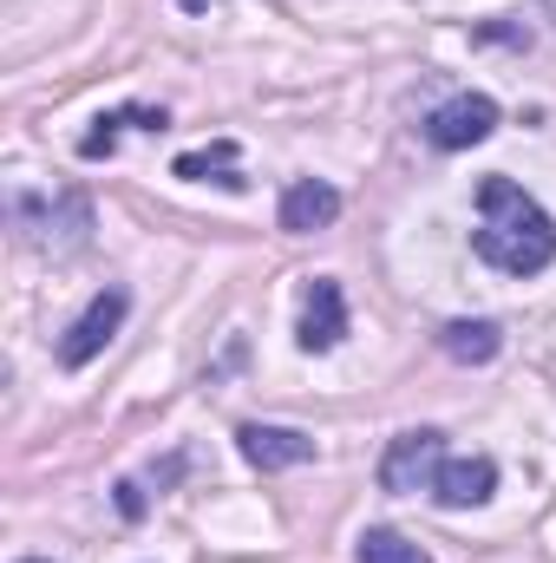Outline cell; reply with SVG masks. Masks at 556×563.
Wrapping results in <instances>:
<instances>
[{"instance_id":"11","label":"cell","mask_w":556,"mask_h":563,"mask_svg":"<svg viewBox=\"0 0 556 563\" xmlns=\"http://www.w3.org/2000/svg\"><path fill=\"white\" fill-rule=\"evenodd\" d=\"M125 125H138V132H164L170 119H164V106H119V112L92 119V132L79 139V157H112V144H119Z\"/></svg>"},{"instance_id":"14","label":"cell","mask_w":556,"mask_h":563,"mask_svg":"<svg viewBox=\"0 0 556 563\" xmlns=\"http://www.w3.org/2000/svg\"><path fill=\"white\" fill-rule=\"evenodd\" d=\"M144 511H151V498H144V485H138V478H119V518H132V525H138Z\"/></svg>"},{"instance_id":"6","label":"cell","mask_w":556,"mask_h":563,"mask_svg":"<svg viewBox=\"0 0 556 563\" xmlns=\"http://www.w3.org/2000/svg\"><path fill=\"white\" fill-rule=\"evenodd\" d=\"M301 354H334L347 341V295L334 276H314L308 282V301H301Z\"/></svg>"},{"instance_id":"13","label":"cell","mask_w":556,"mask_h":563,"mask_svg":"<svg viewBox=\"0 0 556 563\" xmlns=\"http://www.w3.org/2000/svg\"><path fill=\"white\" fill-rule=\"evenodd\" d=\"M360 563H432L419 551L413 538H400V531H387V525H374L367 538H360Z\"/></svg>"},{"instance_id":"16","label":"cell","mask_w":556,"mask_h":563,"mask_svg":"<svg viewBox=\"0 0 556 563\" xmlns=\"http://www.w3.org/2000/svg\"><path fill=\"white\" fill-rule=\"evenodd\" d=\"M20 563H46V558H20Z\"/></svg>"},{"instance_id":"3","label":"cell","mask_w":556,"mask_h":563,"mask_svg":"<svg viewBox=\"0 0 556 563\" xmlns=\"http://www.w3.org/2000/svg\"><path fill=\"white\" fill-rule=\"evenodd\" d=\"M125 314H132V295H125V288H99V295L86 301V314L59 334V367H86V361H99V354L112 347V334L125 328Z\"/></svg>"},{"instance_id":"5","label":"cell","mask_w":556,"mask_h":563,"mask_svg":"<svg viewBox=\"0 0 556 563\" xmlns=\"http://www.w3.org/2000/svg\"><path fill=\"white\" fill-rule=\"evenodd\" d=\"M491 132H498V99H485V92H458V99H445L425 119V139L438 144V151H471Z\"/></svg>"},{"instance_id":"4","label":"cell","mask_w":556,"mask_h":563,"mask_svg":"<svg viewBox=\"0 0 556 563\" xmlns=\"http://www.w3.org/2000/svg\"><path fill=\"white\" fill-rule=\"evenodd\" d=\"M438 465H445V432H438V426H413V432H400V439L387 445L380 485H387V492H432Z\"/></svg>"},{"instance_id":"8","label":"cell","mask_w":556,"mask_h":563,"mask_svg":"<svg viewBox=\"0 0 556 563\" xmlns=\"http://www.w3.org/2000/svg\"><path fill=\"white\" fill-rule=\"evenodd\" d=\"M236 445H243V459H249L256 472H288V465H308V459H314V439H308V432H294V426H263V420L243 426Z\"/></svg>"},{"instance_id":"1","label":"cell","mask_w":556,"mask_h":563,"mask_svg":"<svg viewBox=\"0 0 556 563\" xmlns=\"http://www.w3.org/2000/svg\"><path fill=\"white\" fill-rule=\"evenodd\" d=\"M471 250L504 269V276H544L556 263V217L524 197L511 177H485L478 184V230H471Z\"/></svg>"},{"instance_id":"2","label":"cell","mask_w":556,"mask_h":563,"mask_svg":"<svg viewBox=\"0 0 556 563\" xmlns=\"http://www.w3.org/2000/svg\"><path fill=\"white\" fill-rule=\"evenodd\" d=\"M7 217H13V236L26 250H40V256H79L92 243V203L79 190H53V197L13 190Z\"/></svg>"},{"instance_id":"12","label":"cell","mask_w":556,"mask_h":563,"mask_svg":"<svg viewBox=\"0 0 556 563\" xmlns=\"http://www.w3.org/2000/svg\"><path fill=\"white\" fill-rule=\"evenodd\" d=\"M177 177H190V184H223V190H249V177L236 170V144H216V151H184L177 164H170Z\"/></svg>"},{"instance_id":"9","label":"cell","mask_w":556,"mask_h":563,"mask_svg":"<svg viewBox=\"0 0 556 563\" xmlns=\"http://www.w3.org/2000/svg\"><path fill=\"white\" fill-rule=\"evenodd\" d=\"M334 217H341V190H334V184H321V177H301V184H288V190H281V230H288V236L327 230Z\"/></svg>"},{"instance_id":"10","label":"cell","mask_w":556,"mask_h":563,"mask_svg":"<svg viewBox=\"0 0 556 563\" xmlns=\"http://www.w3.org/2000/svg\"><path fill=\"white\" fill-rule=\"evenodd\" d=\"M438 347H445L458 367H485V361H498L504 328H498V321H445V328H438Z\"/></svg>"},{"instance_id":"15","label":"cell","mask_w":556,"mask_h":563,"mask_svg":"<svg viewBox=\"0 0 556 563\" xmlns=\"http://www.w3.org/2000/svg\"><path fill=\"white\" fill-rule=\"evenodd\" d=\"M544 13H551V20H556V0H544Z\"/></svg>"},{"instance_id":"7","label":"cell","mask_w":556,"mask_h":563,"mask_svg":"<svg viewBox=\"0 0 556 563\" xmlns=\"http://www.w3.org/2000/svg\"><path fill=\"white\" fill-rule=\"evenodd\" d=\"M491 492H498V465H491L485 452L445 459L438 478H432V505H445V511H471V505H485Z\"/></svg>"}]
</instances>
